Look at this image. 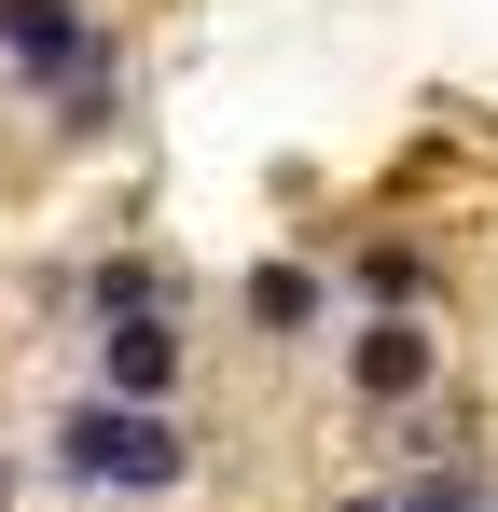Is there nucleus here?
Wrapping results in <instances>:
<instances>
[{
  "instance_id": "nucleus-1",
  "label": "nucleus",
  "mask_w": 498,
  "mask_h": 512,
  "mask_svg": "<svg viewBox=\"0 0 498 512\" xmlns=\"http://www.w3.org/2000/svg\"><path fill=\"white\" fill-rule=\"evenodd\" d=\"M42 457H56V485H83V499H180V471H194L180 416H153V402H97V388L56 416Z\"/></svg>"
},
{
  "instance_id": "nucleus-2",
  "label": "nucleus",
  "mask_w": 498,
  "mask_h": 512,
  "mask_svg": "<svg viewBox=\"0 0 498 512\" xmlns=\"http://www.w3.org/2000/svg\"><path fill=\"white\" fill-rule=\"evenodd\" d=\"M0 70L14 84H83V70H111V28L83 14V0H0Z\"/></svg>"
},
{
  "instance_id": "nucleus-3",
  "label": "nucleus",
  "mask_w": 498,
  "mask_h": 512,
  "mask_svg": "<svg viewBox=\"0 0 498 512\" xmlns=\"http://www.w3.org/2000/svg\"><path fill=\"white\" fill-rule=\"evenodd\" d=\"M97 402L180 416V319H97Z\"/></svg>"
},
{
  "instance_id": "nucleus-4",
  "label": "nucleus",
  "mask_w": 498,
  "mask_h": 512,
  "mask_svg": "<svg viewBox=\"0 0 498 512\" xmlns=\"http://www.w3.org/2000/svg\"><path fill=\"white\" fill-rule=\"evenodd\" d=\"M83 319H180V263L97 250V263H83Z\"/></svg>"
},
{
  "instance_id": "nucleus-5",
  "label": "nucleus",
  "mask_w": 498,
  "mask_h": 512,
  "mask_svg": "<svg viewBox=\"0 0 498 512\" xmlns=\"http://www.w3.org/2000/svg\"><path fill=\"white\" fill-rule=\"evenodd\" d=\"M346 374H360V402H415L429 388V333L415 319H374V333L346 346Z\"/></svg>"
},
{
  "instance_id": "nucleus-6",
  "label": "nucleus",
  "mask_w": 498,
  "mask_h": 512,
  "mask_svg": "<svg viewBox=\"0 0 498 512\" xmlns=\"http://www.w3.org/2000/svg\"><path fill=\"white\" fill-rule=\"evenodd\" d=\"M236 305H249V333H277V346H291V333H319V277H305V263H249V291H236Z\"/></svg>"
},
{
  "instance_id": "nucleus-7",
  "label": "nucleus",
  "mask_w": 498,
  "mask_h": 512,
  "mask_svg": "<svg viewBox=\"0 0 498 512\" xmlns=\"http://www.w3.org/2000/svg\"><path fill=\"white\" fill-rule=\"evenodd\" d=\"M360 291H374V305H388V319H402L415 291H429V263H415V250H360Z\"/></svg>"
},
{
  "instance_id": "nucleus-8",
  "label": "nucleus",
  "mask_w": 498,
  "mask_h": 512,
  "mask_svg": "<svg viewBox=\"0 0 498 512\" xmlns=\"http://www.w3.org/2000/svg\"><path fill=\"white\" fill-rule=\"evenodd\" d=\"M402 512H485V485L471 471H429V485H402Z\"/></svg>"
},
{
  "instance_id": "nucleus-9",
  "label": "nucleus",
  "mask_w": 498,
  "mask_h": 512,
  "mask_svg": "<svg viewBox=\"0 0 498 512\" xmlns=\"http://www.w3.org/2000/svg\"><path fill=\"white\" fill-rule=\"evenodd\" d=\"M0 512H14V457H0Z\"/></svg>"
},
{
  "instance_id": "nucleus-10",
  "label": "nucleus",
  "mask_w": 498,
  "mask_h": 512,
  "mask_svg": "<svg viewBox=\"0 0 498 512\" xmlns=\"http://www.w3.org/2000/svg\"><path fill=\"white\" fill-rule=\"evenodd\" d=\"M346 512H402V499H346Z\"/></svg>"
}]
</instances>
